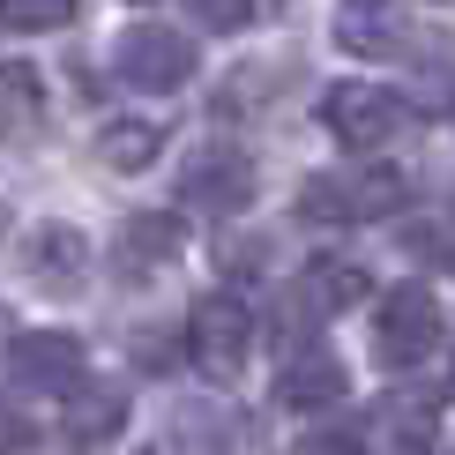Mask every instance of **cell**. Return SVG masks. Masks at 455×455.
<instances>
[{
  "mask_svg": "<svg viewBox=\"0 0 455 455\" xmlns=\"http://www.w3.org/2000/svg\"><path fill=\"white\" fill-rule=\"evenodd\" d=\"M254 157L232 142H210V149H195L187 157V172H180V195H187V210H202V217H239L246 202H254Z\"/></svg>",
  "mask_w": 455,
  "mask_h": 455,
  "instance_id": "8992f818",
  "label": "cell"
},
{
  "mask_svg": "<svg viewBox=\"0 0 455 455\" xmlns=\"http://www.w3.org/2000/svg\"><path fill=\"white\" fill-rule=\"evenodd\" d=\"M112 68H120L127 90L172 98V90H187V75H195V37L172 30V23H135V30H120V45H112Z\"/></svg>",
  "mask_w": 455,
  "mask_h": 455,
  "instance_id": "6da1fadb",
  "label": "cell"
},
{
  "mask_svg": "<svg viewBox=\"0 0 455 455\" xmlns=\"http://www.w3.org/2000/svg\"><path fill=\"white\" fill-rule=\"evenodd\" d=\"M0 105H8V120H15V127L37 120V112H45V90H37V75H30V68H0Z\"/></svg>",
  "mask_w": 455,
  "mask_h": 455,
  "instance_id": "ac0fdd59",
  "label": "cell"
},
{
  "mask_svg": "<svg viewBox=\"0 0 455 455\" xmlns=\"http://www.w3.org/2000/svg\"><path fill=\"white\" fill-rule=\"evenodd\" d=\"M135 358H142V366H172V358H180V336H135Z\"/></svg>",
  "mask_w": 455,
  "mask_h": 455,
  "instance_id": "7402d4cb",
  "label": "cell"
},
{
  "mask_svg": "<svg viewBox=\"0 0 455 455\" xmlns=\"http://www.w3.org/2000/svg\"><path fill=\"white\" fill-rule=\"evenodd\" d=\"M433 344H441V307H433V291L426 283H395L381 299V314H373V351H381V366L411 373Z\"/></svg>",
  "mask_w": 455,
  "mask_h": 455,
  "instance_id": "5b68a950",
  "label": "cell"
},
{
  "mask_svg": "<svg viewBox=\"0 0 455 455\" xmlns=\"http://www.w3.org/2000/svg\"><path fill=\"white\" fill-rule=\"evenodd\" d=\"M344 388H351V373L336 366L329 351H314V358H299L291 373H276V403L283 411H329V403H344Z\"/></svg>",
  "mask_w": 455,
  "mask_h": 455,
  "instance_id": "4fadbf2b",
  "label": "cell"
},
{
  "mask_svg": "<svg viewBox=\"0 0 455 455\" xmlns=\"http://www.w3.org/2000/svg\"><path fill=\"white\" fill-rule=\"evenodd\" d=\"M23 276L37 283V291H52V299L83 291V276H90V239L75 232V224H30V239H23Z\"/></svg>",
  "mask_w": 455,
  "mask_h": 455,
  "instance_id": "ba28073f",
  "label": "cell"
},
{
  "mask_svg": "<svg viewBox=\"0 0 455 455\" xmlns=\"http://www.w3.org/2000/svg\"><path fill=\"white\" fill-rule=\"evenodd\" d=\"M83 0H0V23L8 30H60Z\"/></svg>",
  "mask_w": 455,
  "mask_h": 455,
  "instance_id": "e0dca14e",
  "label": "cell"
},
{
  "mask_svg": "<svg viewBox=\"0 0 455 455\" xmlns=\"http://www.w3.org/2000/svg\"><path fill=\"white\" fill-rule=\"evenodd\" d=\"M187 8L202 15V30H217V37H232L254 23V0H187Z\"/></svg>",
  "mask_w": 455,
  "mask_h": 455,
  "instance_id": "ffe728a7",
  "label": "cell"
},
{
  "mask_svg": "<svg viewBox=\"0 0 455 455\" xmlns=\"http://www.w3.org/2000/svg\"><path fill=\"white\" fill-rule=\"evenodd\" d=\"M157 149H164V127H149V120H112L98 135V157L112 164V172H149Z\"/></svg>",
  "mask_w": 455,
  "mask_h": 455,
  "instance_id": "9a60e30c",
  "label": "cell"
},
{
  "mask_svg": "<svg viewBox=\"0 0 455 455\" xmlns=\"http://www.w3.org/2000/svg\"><path fill=\"white\" fill-rule=\"evenodd\" d=\"M419 105H403V98H388L381 83H336L329 98H321V127H329L344 149H381L403 135V120Z\"/></svg>",
  "mask_w": 455,
  "mask_h": 455,
  "instance_id": "3957f363",
  "label": "cell"
},
{
  "mask_svg": "<svg viewBox=\"0 0 455 455\" xmlns=\"http://www.w3.org/2000/svg\"><path fill=\"white\" fill-rule=\"evenodd\" d=\"M135 8H149V0H135Z\"/></svg>",
  "mask_w": 455,
  "mask_h": 455,
  "instance_id": "cb8c5ba5",
  "label": "cell"
},
{
  "mask_svg": "<svg viewBox=\"0 0 455 455\" xmlns=\"http://www.w3.org/2000/svg\"><path fill=\"white\" fill-rule=\"evenodd\" d=\"M15 441H23V419H15V411L0 403V448H15Z\"/></svg>",
  "mask_w": 455,
  "mask_h": 455,
  "instance_id": "603a6c76",
  "label": "cell"
},
{
  "mask_svg": "<svg viewBox=\"0 0 455 455\" xmlns=\"http://www.w3.org/2000/svg\"><path fill=\"white\" fill-rule=\"evenodd\" d=\"M187 351H195V366L210 373V381H232L246 366V351H254V314H246L232 291L195 299V314H187Z\"/></svg>",
  "mask_w": 455,
  "mask_h": 455,
  "instance_id": "277c9868",
  "label": "cell"
},
{
  "mask_svg": "<svg viewBox=\"0 0 455 455\" xmlns=\"http://www.w3.org/2000/svg\"><path fill=\"white\" fill-rule=\"evenodd\" d=\"M411 75H419V112H448V98H455V37L426 30L411 45Z\"/></svg>",
  "mask_w": 455,
  "mask_h": 455,
  "instance_id": "5bb4252c",
  "label": "cell"
},
{
  "mask_svg": "<svg viewBox=\"0 0 455 455\" xmlns=\"http://www.w3.org/2000/svg\"><path fill=\"white\" fill-rule=\"evenodd\" d=\"M381 426H388L403 448H426V433H433V411H426V403H411V395H395V403H381Z\"/></svg>",
  "mask_w": 455,
  "mask_h": 455,
  "instance_id": "d6986e66",
  "label": "cell"
},
{
  "mask_svg": "<svg viewBox=\"0 0 455 455\" xmlns=\"http://www.w3.org/2000/svg\"><path fill=\"white\" fill-rule=\"evenodd\" d=\"M112 254H120V276H149L164 269V261L187 254V217L180 210H149V217H127L120 239H112Z\"/></svg>",
  "mask_w": 455,
  "mask_h": 455,
  "instance_id": "9c48e42d",
  "label": "cell"
},
{
  "mask_svg": "<svg viewBox=\"0 0 455 455\" xmlns=\"http://www.w3.org/2000/svg\"><path fill=\"white\" fill-rule=\"evenodd\" d=\"M336 45L351 60H388L403 45V0H344L336 8Z\"/></svg>",
  "mask_w": 455,
  "mask_h": 455,
  "instance_id": "30bf717a",
  "label": "cell"
},
{
  "mask_svg": "<svg viewBox=\"0 0 455 455\" xmlns=\"http://www.w3.org/2000/svg\"><path fill=\"white\" fill-rule=\"evenodd\" d=\"M299 455H358V433H307V441H299Z\"/></svg>",
  "mask_w": 455,
  "mask_h": 455,
  "instance_id": "44dd1931",
  "label": "cell"
},
{
  "mask_svg": "<svg viewBox=\"0 0 455 455\" xmlns=\"http://www.w3.org/2000/svg\"><path fill=\"white\" fill-rule=\"evenodd\" d=\"M366 291H373V276L358 269V261H314V269H307V299H314L321 314H344Z\"/></svg>",
  "mask_w": 455,
  "mask_h": 455,
  "instance_id": "2e32d148",
  "label": "cell"
},
{
  "mask_svg": "<svg viewBox=\"0 0 455 455\" xmlns=\"http://www.w3.org/2000/svg\"><path fill=\"white\" fill-rule=\"evenodd\" d=\"M403 202V172H314L299 187L307 224H373Z\"/></svg>",
  "mask_w": 455,
  "mask_h": 455,
  "instance_id": "7a4b0ae2",
  "label": "cell"
},
{
  "mask_svg": "<svg viewBox=\"0 0 455 455\" xmlns=\"http://www.w3.org/2000/svg\"><path fill=\"white\" fill-rule=\"evenodd\" d=\"M172 426L195 455H254V419L232 403H180Z\"/></svg>",
  "mask_w": 455,
  "mask_h": 455,
  "instance_id": "8fae6325",
  "label": "cell"
},
{
  "mask_svg": "<svg viewBox=\"0 0 455 455\" xmlns=\"http://www.w3.org/2000/svg\"><path fill=\"white\" fill-rule=\"evenodd\" d=\"M120 426H127V388L120 381H90V388L68 395V441L75 448H105Z\"/></svg>",
  "mask_w": 455,
  "mask_h": 455,
  "instance_id": "7c38bea8",
  "label": "cell"
},
{
  "mask_svg": "<svg viewBox=\"0 0 455 455\" xmlns=\"http://www.w3.org/2000/svg\"><path fill=\"white\" fill-rule=\"evenodd\" d=\"M448 381H455V373H448Z\"/></svg>",
  "mask_w": 455,
  "mask_h": 455,
  "instance_id": "d4e9b609",
  "label": "cell"
},
{
  "mask_svg": "<svg viewBox=\"0 0 455 455\" xmlns=\"http://www.w3.org/2000/svg\"><path fill=\"white\" fill-rule=\"evenodd\" d=\"M8 366H15V388H30V395H75L90 381V358L75 336L60 329H30V336H15L8 344Z\"/></svg>",
  "mask_w": 455,
  "mask_h": 455,
  "instance_id": "52a82bcc",
  "label": "cell"
}]
</instances>
